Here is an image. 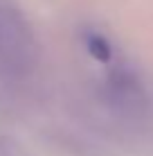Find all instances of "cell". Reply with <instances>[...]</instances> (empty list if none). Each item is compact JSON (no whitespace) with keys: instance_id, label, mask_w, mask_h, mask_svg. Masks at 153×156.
Masks as SVG:
<instances>
[{"instance_id":"1","label":"cell","mask_w":153,"mask_h":156,"mask_svg":"<svg viewBox=\"0 0 153 156\" xmlns=\"http://www.w3.org/2000/svg\"><path fill=\"white\" fill-rule=\"evenodd\" d=\"M88 48H90L99 59L108 57V43H104V39H99V36H90V39H88Z\"/></svg>"},{"instance_id":"2","label":"cell","mask_w":153,"mask_h":156,"mask_svg":"<svg viewBox=\"0 0 153 156\" xmlns=\"http://www.w3.org/2000/svg\"><path fill=\"white\" fill-rule=\"evenodd\" d=\"M5 36V27H2V20H0V39Z\"/></svg>"}]
</instances>
